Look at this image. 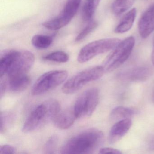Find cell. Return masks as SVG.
I'll list each match as a JSON object with an SVG mask.
<instances>
[{"instance_id":"cell-1","label":"cell","mask_w":154,"mask_h":154,"mask_svg":"<svg viewBox=\"0 0 154 154\" xmlns=\"http://www.w3.org/2000/svg\"><path fill=\"white\" fill-rule=\"evenodd\" d=\"M35 61L34 54L24 50L3 51L0 58V76L8 75L9 79L26 75Z\"/></svg>"},{"instance_id":"cell-12","label":"cell","mask_w":154,"mask_h":154,"mask_svg":"<svg viewBox=\"0 0 154 154\" xmlns=\"http://www.w3.org/2000/svg\"><path fill=\"white\" fill-rule=\"evenodd\" d=\"M77 119L73 108L59 112L53 120L54 125L60 129H67L72 126Z\"/></svg>"},{"instance_id":"cell-24","label":"cell","mask_w":154,"mask_h":154,"mask_svg":"<svg viewBox=\"0 0 154 154\" xmlns=\"http://www.w3.org/2000/svg\"><path fill=\"white\" fill-rule=\"evenodd\" d=\"M15 148L11 145H4L0 146V154H11L15 152Z\"/></svg>"},{"instance_id":"cell-29","label":"cell","mask_w":154,"mask_h":154,"mask_svg":"<svg viewBox=\"0 0 154 154\" xmlns=\"http://www.w3.org/2000/svg\"><path fill=\"white\" fill-rule=\"evenodd\" d=\"M152 100H153V103H154V92L153 93V96H152Z\"/></svg>"},{"instance_id":"cell-20","label":"cell","mask_w":154,"mask_h":154,"mask_svg":"<svg viewBox=\"0 0 154 154\" xmlns=\"http://www.w3.org/2000/svg\"><path fill=\"white\" fill-rule=\"evenodd\" d=\"M69 56L63 51H56L47 55L43 57L44 60L59 63H65L69 60Z\"/></svg>"},{"instance_id":"cell-21","label":"cell","mask_w":154,"mask_h":154,"mask_svg":"<svg viewBox=\"0 0 154 154\" xmlns=\"http://www.w3.org/2000/svg\"><path fill=\"white\" fill-rule=\"evenodd\" d=\"M97 26L98 23L95 20H92L91 21H89L87 26L78 34L75 38V41L79 42L85 38L90 33H91L96 28Z\"/></svg>"},{"instance_id":"cell-25","label":"cell","mask_w":154,"mask_h":154,"mask_svg":"<svg viewBox=\"0 0 154 154\" xmlns=\"http://www.w3.org/2000/svg\"><path fill=\"white\" fill-rule=\"evenodd\" d=\"M100 154H108V153H111V154H121L122 152L119 149L113 148L105 147L101 148L99 150Z\"/></svg>"},{"instance_id":"cell-13","label":"cell","mask_w":154,"mask_h":154,"mask_svg":"<svg viewBox=\"0 0 154 154\" xmlns=\"http://www.w3.org/2000/svg\"><path fill=\"white\" fill-rule=\"evenodd\" d=\"M152 74L151 69L147 67H139L119 75L120 78L130 82H144Z\"/></svg>"},{"instance_id":"cell-23","label":"cell","mask_w":154,"mask_h":154,"mask_svg":"<svg viewBox=\"0 0 154 154\" xmlns=\"http://www.w3.org/2000/svg\"><path fill=\"white\" fill-rule=\"evenodd\" d=\"M13 117L12 115L9 112H1V124L0 130L1 132H5L8 126L10 124Z\"/></svg>"},{"instance_id":"cell-5","label":"cell","mask_w":154,"mask_h":154,"mask_svg":"<svg viewBox=\"0 0 154 154\" xmlns=\"http://www.w3.org/2000/svg\"><path fill=\"white\" fill-rule=\"evenodd\" d=\"M135 45L132 36L121 41L104 60L103 66L105 72H112L121 66L129 57Z\"/></svg>"},{"instance_id":"cell-7","label":"cell","mask_w":154,"mask_h":154,"mask_svg":"<svg viewBox=\"0 0 154 154\" xmlns=\"http://www.w3.org/2000/svg\"><path fill=\"white\" fill-rule=\"evenodd\" d=\"M68 76L65 70L49 71L41 75L36 81L31 90L35 96L44 94L62 84Z\"/></svg>"},{"instance_id":"cell-11","label":"cell","mask_w":154,"mask_h":154,"mask_svg":"<svg viewBox=\"0 0 154 154\" xmlns=\"http://www.w3.org/2000/svg\"><path fill=\"white\" fill-rule=\"evenodd\" d=\"M132 122L130 118L117 121L113 125L109 136V140L111 144H114L120 140L131 128Z\"/></svg>"},{"instance_id":"cell-26","label":"cell","mask_w":154,"mask_h":154,"mask_svg":"<svg viewBox=\"0 0 154 154\" xmlns=\"http://www.w3.org/2000/svg\"><path fill=\"white\" fill-rule=\"evenodd\" d=\"M147 145L149 149L154 151V136H151L149 138Z\"/></svg>"},{"instance_id":"cell-18","label":"cell","mask_w":154,"mask_h":154,"mask_svg":"<svg viewBox=\"0 0 154 154\" xmlns=\"http://www.w3.org/2000/svg\"><path fill=\"white\" fill-rule=\"evenodd\" d=\"M134 2L135 0H115L112 7V11L116 16H120L128 10Z\"/></svg>"},{"instance_id":"cell-16","label":"cell","mask_w":154,"mask_h":154,"mask_svg":"<svg viewBox=\"0 0 154 154\" xmlns=\"http://www.w3.org/2000/svg\"><path fill=\"white\" fill-rule=\"evenodd\" d=\"M101 0H86L83 7L82 17L85 21L92 20L94 13Z\"/></svg>"},{"instance_id":"cell-28","label":"cell","mask_w":154,"mask_h":154,"mask_svg":"<svg viewBox=\"0 0 154 154\" xmlns=\"http://www.w3.org/2000/svg\"><path fill=\"white\" fill-rule=\"evenodd\" d=\"M151 62L152 64L154 66V39L153 41V48L152 50V54H151Z\"/></svg>"},{"instance_id":"cell-9","label":"cell","mask_w":154,"mask_h":154,"mask_svg":"<svg viewBox=\"0 0 154 154\" xmlns=\"http://www.w3.org/2000/svg\"><path fill=\"white\" fill-rule=\"evenodd\" d=\"M82 0H67L61 14L44 22L43 26L49 30H56L67 26L77 13Z\"/></svg>"},{"instance_id":"cell-19","label":"cell","mask_w":154,"mask_h":154,"mask_svg":"<svg viewBox=\"0 0 154 154\" xmlns=\"http://www.w3.org/2000/svg\"><path fill=\"white\" fill-rule=\"evenodd\" d=\"M53 38L50 36L37 35L32 38V45L38 49H43L48 48L53 43Z\"/></svg>"},{"instance_id":"cell-22","label":"cell","mask_w":154,"mask_h":154,"mask_svg":"<svg viewBox=\"0 0 154 154\" xmlns=\"http://www.w3.org/2000/svg\"><path fill=\"white\" fill-rule=\"evenodd\" d=\"M58 143V138L57 136H54L50 137L44 146V153L48 154L55 153Z\"/></svg>"},{"instance_id":"cell-10","label":"cell","mask_w":154,"mask_h":154,"mask_svg":"<svg viewBox=\"0 0 154 154\" xmlns=\"http://www.w3.org/2000/svg\"><path fill=\"white\" fill-rule=\"evenodd\" d=\"M139 33L142 38H147L154 31V4L141 16L138 23Z\"/></svg>"},{"instance_id":"cell-15","label":"cell","mask_w":154,"mask_h":154,"mask_svg":"<svg viewBox=\"0 0 154 154\" xmlns=\"http://www.w3.org/2000/svg\"><path fill=\"white\" fill-rule=\"evenodd\" d=\"M30 78L27 75L9 79L10 89L14 92H20L27 89L30 84Z\"/></svg>"},{"instance_id":"cell-8","label":"cell","mask_w":154,"mask_h":154,"mask_svg":"<svg viewBox=\"0 0 154 154\" xmlns=\"http://www.w3.org/2000/svg\"><path fill=\"white\" fill-rule=\"evenodd\" d=\"M99 100L98 89L91 88L86 90L77 98L74 106L76 118L91 116L96 109Z\"/></svg>"},{"instance_id":"cell-27","label":"cell","mask_w":154,"mask_h":154,"mask_svg":"<svg viewBox=\"0 0 154 154\" xmlns=\"http://www.w3.org/2000/svg\"><path fill=\"white\" fill-rule=\"evenodd\" d=\"M6 88V83H5V82H3L1 80V98L2 97L4 92H5Z\"/></svg>"},{"instance_id":"cell-3","label":"cell","mask_w":154,"mask_h":154,"mask_svg":"<svg viewBox=\"0 0 154 154\" xmlns=\"http://www.w3.org/2000/svg\"><path fill=\"white\" fill-rule=\"evenodd\" d=\"M60 103L54 99L47 100L36 107L26 119L22 131L25 133L39 129L53 121L60 111Z\"/></svg>"},{"instance_id":"cell-17","label":"cell","mask_w":154,"mask_h":154,"mask_svg":"<svg viewBox=\"0 0 154 154\" xmlns=\"http://www.w3.org/2000/svg\"><path fill=\"white\" fill-rule=\"evenodd\" d=\"M135 114V111L130 108L118 106L112 110L110 117L112 120L117 122L124 119H130Z\"/></svg>"},{"instance_id":"cell-2","label":"cell","mask_w":154,"mask_h":154,"mask_svg":"<svg viewBox=\"0 0 154 154\" xmlns=\"http://www.w3.org/2000/svg\"><path fill=\"white\" fill-rule=\"evenodd\" d=\"M104 135L97 129L85 131L69 139L61 148V154H92L103 143Z\"/></svg>"},{"instance_id":"cell-14","label":"cell","mask_w":154,"mask_h":154,"mask_svg":"<svg viewBox=\"0 0 154 154\" xmlns=\"http://www.w3.org/2000/svg\"><path fill=\"white\" fill-rule=\"evenodd\" d=\"M137 15V10L133 8L129 11L122 18L115 29L117 34H123L128 31L132 27Z\"/></svg>"},{"instance_id":"cell-6","label":"cell","mask_w":154,"mask_h":154,"mask_svg":"<svg viewBox=\"0 0 154 154\" xmlns=\"http://www.w3.org/2000/svg\"><path fill=\"white\" fill-rule=\"evenodd\" d=\"M121 40L117 38H108L93 41L84 46L79 52L77 61L86 63L95 57L113 49Z\"/></svg>"},{"instance_id":"cell-4","label":"cell","mask_w":154,"mask_h":154,"mask_svg":"<svg viewBox=\"0 0 154 154\" xmlns=\"http://www.w3.org/2000/svg\"><path fill=\"white\" fill-rule=\"evenodd\" d=\"M105 72L103 66H96L85 69L67 80L63 86L62 91L66 94L74 93L88 83L100 79Z\"/></svg>"}]
</instances>
